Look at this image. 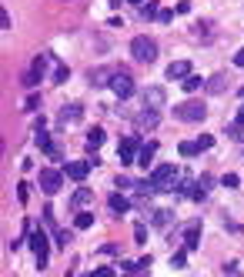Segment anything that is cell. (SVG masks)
I'll use <instances>...</instances> for the list:
<instances>
[{
  "mask_svg": "<svg viewBox=\"0 0 244 277\" xmlns=\"http://www.w3.org/2000/svg\"><path fill=\"white\" fill-rule=\"evenodd\" d=\"M44 63H47V57H37V60L30 63V71H27L24 80H20L24 87H37V84H41V77H44Z\"/></svg>",
  "mask_w": 244,
  "mask_h": 277,
  "instance_id": "cell-9",
  "label": "cell"
},
{
  "mask_svg": "<svg viewBox=\"0 0 244 277\" xmlns=\"http://www.w3.org/2000/svg\"><path fill=\"white\" fill-rule=\"evenodd\" d=\"M134 120H137V127H141V130H151V127H157V120H161V117H157V111H154V107H144V111H141Z\"/></svg>",
  "mask_w": 244,
  "mask_h": 277,
  "instance_id": "cell-11",
  "label": "cell"
},
{
  "mask_svg": "<svg viewBox=\"0 0 244 277\" xmlns=\"http://www.w3.org/2000/svg\"><path fill=\"white\" fill-rule=\"evenodd\" d=\"M184 77H191V63H187V60H174L171 67H167V80H184Z\"/></svg>",
  "mask_w": 244,
  "mask_h": 277,
  "instance_id": "cell-12",
  "label": "cell"
},
{
  "mask_svg": "<svg viewBox=\"0 0 244 277\" xmlns=\"http://www.w3.org/2000/svg\"><path fill=\"white\" fill-rule=\"evenodd\" d=\"M151 221L164 227V224H171V211H151Z\"/></svg>",
  "mask_w": 244,
  "mask_h": 277,
  "instance_id": "cell-24",
  "label": "cell"
},
{
  "mask_svg": "<svg viewBox=\"0 0 244 277\" xmlns=\"http://www.w3.org/2000/svg\"><path fill=\"white\" fill-rule=\"evenodd\" d=\"M174 117H178V120H187V124H201V120L207 117V107H204V103H197V100H184V103H178V107H174Z\"/></svg>",
  "mask_w": 244,
  "mask_h": 277,
  "instance_id": "cell-3",
  "label": "cell"
},
{
  "mask_svg": "<svg viewBox=\"0 0 244 277\" xmlns=\"http://www.w3.org/2000/svg\"><path fill=\"white\" fill-rule=\"evenodd\" d=\"M207 33H211V30H207V24H197L194 27V37H207Z\"/></svg>",
  "mask_w": 244,
  "mask_h": 277,
  "instance_id": "cell-32",
  "label": "cell"
},
{
  "mask_svg": "<svg viewBox=\"0 0 244 277\" xmlns=\"http://www.w3.org/2000/svg\"><path fill=\"white\" fill-rule=\"evenodd\" d=\"M30 247H33V254H37V267H47V234H44L41 227L33 230L30 227Z\"/></svg>",
  "mask_w": 244,
  "mask_h": 277,
  "instance_id": "cell-6",
  "label": "cell"
},
{
  "mask_svg": "<svg viewBox=\"0 0 244 277\" xmlns=\"http://www.w3.org/2000/svg\"><path fill=\"white\" fill-rule=\"evenodd\" d=\"M241 97H244V90H241Z\"/></svg>",
  "mask_w": 244,
  "mask_h": 277,
  "instance_id": "cell-40",
  "label": "cell"
},
{
  "mask_svg": "<svg viewBox=\"0 0 244 277\" xmlns=\"http://www.w3.org/2000/svg\"><path fill=\"white\" fill-rule=\"evenodd\" d=\"M207 90H211V94H224V90H228V77H224V74H214V77L207 80Z\"/></svg>",
  "mask_w": 244,
  "mask_h": 277,
  "instance_id": "cell-20",
  "label": "cell"
},
{
  "mask_svg": "<svg viewBox=\"0 0 244 277\" xmlns=\"http://www.w3.org/2000/svg\"><path fill=\"white\" fill-rule=\"evenodd\" d=\"M111 77H114V71H107V67H100V71H90V84H94V87H104V84H111Z\"/></svg>",
  "mask_w": 244,
  "mask_h": 277,
  "instance_id": "cell-17",
  "label": "cell"
},
{
  "mask_svg": "<svg viewBox=\"0 0 244 277\" xmlns=\"http://www.w3.org/2000/svg\"><path fill=\"white\" fill-rule=\"evenodd\" d=\"M184 264H187V247H184V251H178V254L171 257V267H184Z\"/></svg>",
  "mask_w": 244,
  "mask_h": 277,
  "instance_id": "cell-27",
  "label": "cell"
},
{
  "mask_svg": "<svg viewBox=\"0 0 244 277\" xmlns=\"http://www.w3.org/2000/svg\"><path fill=\"white\" fill-rule=\"evenodd\" d=\"M90 224H94V214H77V217H74V227H77V230H87Z\"/></svg>",
  "mask_w": 244,
  "mask_h": 277,
  "instance_id": "cell-23",
  "label": "cell"
},
{
  "mask_svg": "<svg viewBox=\"0 0 244 277\" xmlns=\"http://www.w3.org/2000/svg\"><path fill=\"white\" fill-rule=\"evenodd\" d=\"M0 24H4V30H10V14L7 10H0Z\"/></svg>",
  "mask_w": 244,
  "mask_h": 277,
  "instance_id": "cell-35",
  "label": "cell"
},
{
  "mask_svg": "<svg viewBox=\"0 0 244 277\" xmlns=\"http://www.w3.org/2000/svg\"><path fill=\"white\" fill-rule=\"evenodd\" d=\"M81 114H84L81 103H71V107H64V111H60L57 120H60V124H74V120H81Z\"/></svg>",
  "mask_w": 244,
  "mask_h": 277,
  "instance_id": "cell-14",
  "label": "cell"
},
{
  "mask_svg": "<svg viewBox=\"0 0 244 277\" xmlns=\"http://www.w3.org/2000/svg\"><path fill=\"white\" fill-rule=\"evenodd\" d=\"M67 77H71V71H67L64 63H60L57 71H54V80H57V84H64V80H67Z\"/></svg>",
  "mask_w": 244,
  "mask_h": 277,
  "instance_id": "cell-30",
  "label": "cell"
},
{
  "mask_svg": "<svg viewBox=\"0 0 244 277\" xmlns=\"http://www.w3.org/2000/svg\"><path fill=\"white\" fill-rule=\"evenodd\" d=\"M178 151H181V157H194V154H201V147H197V141H184Z\"/></svg>",
  "mask_w": 244,
  "mask_h": 277,
  "instance_id": "cell-22",
  "label": "cell"
},
{
  "mask_svg": "<svg viewBox=\"0 0 244 277\" xmlns=\"http://www.w3.org/2000/svg\"><path fill=\"white\" fill-rule=\"evenodd\" d=\"M94 164H97V157H94V160H71V164L64 167V174L71 177V181L81 184V181H87V174H90V167H94Z\"/></svg>",
  "mask_w": 244,
  "mask_h": 277,
  "instance_id": "cell-7",
  "label": "cell"
},
{
  "mask_svg": "<svg viewBox=\"0 0 244 277\" xmlns=\"http://www.w3.org/2000/svg\"><path fill=\"white\" fill-rule=\"evenodd\" d=\"M90 200H94V190H90V187H81V190H74L71 204L74 207H84V204H90Z\"/></svg>",
  "mask_w": 244,
  "mask_h": 277,
  "instance_id": "cell-19",
  "label": "cell"
},
{
  "mask_svg": "<svg viewBox=\"0 0 244 277\" xmlns=\"http://www.w3.org/2000/svg\"><path fill=\"white\" fill-rule=\"evenodd\" d=\"M224 187H237V174H228V177H224Z\"/></svg>",
  "mask_w": 244,
  "mask_h": 277,
  "instance_id": "cell-36",
  "label": "cell"
},
{
  "mask_svg": "<svg viewBox=\"0 0 244 277\" xmlns=\"http://www.w3.org/2000/svg\"><path fill=\"white\" fill-rule=\"evenodd\" d=\"M181 84H184V90H187V94H194V90H201V87H204V80L197 77V74H191V77H184Z\"/></svg>",
  "mask_w": 244,
  "mask_h": 277,
  "instance_id": "cell-21",
  "label": "cell"
},
{
  "mask_svg": "<svg viewBox=\"0 0 244 277\" xmlns=\"http://www.w3.org/2000/svg\"><path fill=\"white\" fill-rule=\"evenodd\" d=\"M141 147H144V144H141V137H137V134L124 137V141L117 144V160H121L124 167H127V164H137V154H141Z\"/></svg>",
  "mask_w": 244,
  "mask_h": 277,
  "instance_id": "cell-4",
  "label": "cell"
},
{
  "mask_svg": "<svg viewBox=\"0 0 244 277\" xmlns=\"http://www.w3.org/2000/svg\"><path fill=\"white\" fill-rule=\"evenodd\" d=\"M111 211H114L117 217H121V214H127V211H130V200L124 197V194H111Z\"/></svg>",
  "mask_w": 244,
  "mask_h": 277,
  "instance_id": "cell-16",
  "label": "cell"
},
{
  "mask_svg": "<svg viewBox=\"0 0 244 277\" xmlns=\"http://www.w3.org/2000/svg\"><path fill=\"white\" fill-rule=\"evenodd\" d=\"M157 20H161V24H171V20H174V10H161V14H157Z\"/></svg>",
  "mask_w": 244,
  "mask_h": 277,
  "instance_id": "cell-31",
  "label": "cell"
},
{
  "mask_svg": "<svg viewBox=\"0 0 244 277\" xmlns=\"http://www.w3.org/2000/svg\"><path fill=\"white\" fill-rule=\"evenodd\" d=\"M154 154H157V144H154V141H151V144H144V147H141V154H137V164H141V167H151Z\"/></svg>",
  "mask_w": 244,
  "mask_h": 277,
  "instance_id": "cell-15",
  "label": "cell"
},
{
  "mask_svg": "<svg viewBox=\"0 0 244 277\" xmlns=\"http://www.w3.org/2000/svg\"><path fill=\"white\" fill-rule=\"evenodd\" d=\"M157 14H161V10H157V4H154V0H147L144 7H141V17H157Z\"/></svg>",
  "mask_w": 244,
  "mask_h": 277,
  "instance_id": "cell-26",
  "label": "cell"
},
{
  "mask_svg": "<svg viewBox=\"0 0 244 277\" xmlns=\"http://www.w3.org/2000/svg\"><path fill=\"white\" fill-rule=\"evenodd\" d=\"M111 90H114L121 100H127V97L134 94V77H130L127 71H114V77H111Z\"/></svg>",
  "mask_w": 244,
  "mask_h": 277,
  "instance_id": "cell-5",
  "label": "cell"
},
{
  "mask_svg": "<svg viewBox=\"0 0 244 277\" xmlns=\"http://www.w3.org/2000/svg\"><path fill=\"white\" fill-rule=\"evenodd\" d=\"M178 167L174 164H161V167H154V170H151V177H147V181H151V190H154V194H161V190H174V184H178Z\"/></svg>",
  "mask_w": 244,
  "mask_h": 277,
  "instance_id": "cell-1",
  "label": "cell"
},
{
  "mask_svg": "<svg viewBox=\"0 0 244 277\" xmlns=\"http://www.w3.org/2000/svg\"><path fill=\"white\" fill-rule=\"evenodd\" d=\"M184 247L187 251H197V247H201V224H187L184 227Z\"/></svg>",
  "mask_w": 244,
  "mask_h": 277,
  "instance_id": "cell-10",
  "label": "cell"
},
{
  "mask_svg": "<svg viewBox=\"0 0 244 277\" xmlns=\"http://www.w3.org/2000/svg\"><path fill=\"white\" fill-rule=\"evenodd\" d=\"M84 144H87V151H97L100 144H104V130H100V127H90V130H87V141H84Z\"/></svg>",
  "mask_w": 244,
  "mask_h": 277,
  "instance_id": "cell-18",
  "label": "cell"
},
{
  "mask_svg": "<svg viewBox=\"0 0 244 277\" xmlns=\"http://www.w3.org/2000/svg\"><path fill=\"white\" fill-rule=\"evenodd\" d=\"M228 137L231 141H244V124H228Z\"/></svg>",
  "mask_w": 244,
  "mask_h": 277,
  "instance_id": "cell-25",
  "label": "cell"
},
{
  "mask_svg": "<svg viewBox=\"0 0 244 277\" xmlns=\"http://www.w3.org/2000/svg\"><path fill=\"white\" fill-rule=\"evenodd\" d=\"M234 63H237V67H244V50H237V54H234Z\"/></svg>",
  "mask_w": 244,
  "mask_h": 277,
  "instance_id": "cell-37",
  "label": "cell"
},
{
  "mask_svg": "<svg viewBox=\"0 0 244 277\" xmlns=\"http://www.w3.org/2000/svg\"><path fill=\"white\" fill-rule=\"evenodd\" d=\"M130 54H134V60H141V63H154L157 60V44L141 33V37L130 40Z\"/></svg>",
  "mask_w": 244,
  "mask_h": 277,
  "instance_id": "cell-2",
  "label": "cell"
},
{
  "mask_svg": "<svg viewBox=\"0 0 244 277\" xmlns=\"http://www.w3.org/2000/svg\"><path fill=\"white\" fill-rule=\"evenodd\" d=\"M37 107H41V97H30V100H27V107H24V111H37Z\"/></svg>",
  "mask_w": 244,
  "mask_h": 277,
  "instance_id": "cell-34",
  "label": "cell"
},
{
  "mask_svg": "<svg viewBox=\"0 0 244 277\" xmlns=\"http://www.w3.org/2000/svg\"><path fill=\"white\" fill-rule=\"evenodd\" d=\"M197 147H201V151H211V147H214V137H211V134L197 137Z\"/></svg>",
  "mask_w": 244,
  "mask_h": 277,
  "instance_id": "cell-29",
  "label": "cell"
},
{
  "mask_svg": "<svg viewBox=\"0 0 244 277\" xmlns=\"http://www.w3.org/2000/svg\"><path fill=\"white\" fill-rule=\"evenodd\" d=\"M164 100H167V97H164L161 87H147V90H144V107H154V111H157Z\"/></svg>",
  "mask_w": 244,
  "mask_h": 277,
  "instance_id": "cell-13",
  "label": "cell"
},
{
  "mask_svg": "<svg viewBox=\"0 0 244 277\" xmlns=\"http://www.w3.org/2000/svg\"><path fill=\"white\" fill-rule=\"evenodd\" d=\"M134 240H137V244H147V227H144V224L134 227Z\"/></svg>",
  "mask_w": 244,
  "mask_h": 277,
  "instance_id": "cell-28",
  "label": "cell"
},
{
  "mask_svg": "<svg viewBox=\"0 0 244 277\" xmlns=\"http://www.w3.org/2000/svg\"><path fill=\"white\" fill-rule=\"evenodd\" d=\"M127 4H134V7H144V0H127Z\"/></svg>",
  "mask_w": 244,
  "mask_h": 277,
  "instance_id": "cell-39",
  "label": "cell"
},
{
  "mask_svg": "<svg viewBox=\"0 0 244 277\" xmlns=\"http://www.w3.org/2000/svg\"><path fill=\"white\" fill-rule=\"evenodd\" d=\"M90 277H114V270H111V267H100V270H94Z\"/></svg>",
  "mask_w": 244,
  "mask_h": 277,
  "instance_id": "cell-33",
  "label": "cell"
},
{
  "mask_svg": "<svg viewBox=\"0 0 244 277\" xmlns=\"http://www.w3.org/2000/svg\"><path fill=\"white\" fill-rule=\"evenodd\" d=\"M237 124H244V103H241V111H237Z\"/></svg>",
  "mask_w": 244,
  "mask_h": 277,
  "instance_id": "cell-38",
  "label": "cell"
},
{
  "mask_svg": "<svg viewBox=\"0 0 244 277\" xmlns=\"http://www.w3.org/2000/svg\"><path fill=\"white\" fill-rule=\"evenodd\" d=\"M37 181H41V190H44V194H57V190L64 187V174H60V170H41V177H37Z\"/></svg>",
  "mask_w": 244,
  "mask_h": 277,
  "instance_id": "cell-8",
  "label": "cell"
}]
</instances>
